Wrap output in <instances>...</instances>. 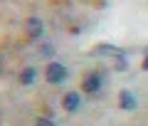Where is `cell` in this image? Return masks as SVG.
<instances>
[{
    "label": "cell",
    "mask_w": 148,
    "mask_h": 126,
    "mask_svg": "<svg viewBox=\"0 0 148 126\" xmlns=\"http://www.w3.org/2000/svg\"><path fill=\"white\" fill-rule=\"evenodd\" d=\"M104 84H106L104 69H96V72H89L82 79V92H86V94H91V96H99L101 89H104Z\"/></svg>",
    "instance_id": "1"
},
{
    "label": "cell",
    "mask_w": 148,
    "mask_h": 126,
    "mask_svg": "<svg viewBox=\"0 0 148 126\" xmlns=\"http://www.w3.org/2000/svg\"><path fill=\"white\" fill-rule=\"evenodd\" d=\"M37 124H42V126H52V124H54V119H52V116H42V119H37Z\"/></svg>",
    "instance_id": "10"
},
{
    "label": "cell",
    "mask_w": 148,
    "mask_h": 126,
    "mask_svg": "<svg viewBox=\"0 0 148 126\" xmlns=\"http://www.w3.org/2000/svg\"><path fill=\"white\" fill-rule=\"evenodd\" d=\"M119 52H121V47L109 45V42H101V45H96V47H94V54H99V57H116Z\"/></svg>",
    "instance_id": "6"
},
{
    "label": "cell",
    "mask_w": 148,
    "mask_h": 126,
    "mask_svg": "<svg viewBox=\"0 0 148 126\" xmlns=\"http://www.w3.org/2000/svg\"><path fill=\"white\" fill-rule=\"evenodd\" d=\"M119 106H121L123 111H136V109H138V99H136V94H133V92H128V89L119 92Z\"/></svg>",
    "instance_id": "5"
},
{
    "label": "cell",
    "mask_w": 148,
    "mask_h": 126,
    "mask_svg": "<svg viewBox=\"0 0 148 126\" xmlns=\"http://www.w3.org/2000/svg\"><path fill=\"white\" fill-rule=\"evenodd\" d=\"M25 32H27V40H40V37L45 35V22L40 20L37 15L27 17V22H25Z\"/></svg>",
    "instance_id": "3"
},
{
    "label": "cell",
    "mask_w": 148,
    "mask_h": 126,
    "mask_svg": "<svg viewBox=\"0 0 148 126\" xmlns=\"http://www.w3.org/2000/svg\"><path fill=\"white\" fill-rule=\"evenodd\" d=\"M35 79H37V69L35 67H25L20 72V84H25V87H27V84H32Z\"/></svg>",
    "instance_id": "7"
},
{
    "label": "cell",
    "mask_w": 148,
    "mask_h": 126,
    "mask_svg": "<svg viewBox=\"0 0 148 126\" xmlns=\"http://www.w3.org/2000/svg\"><path fill=\"white\" fill-rule=\"evenodd\" d=\"M143 72H148V50H146V57H143Z\"/></svg>",
    "instance_id": "11"
},
{
    "label": "cell",
    "mask_w": 148,
    "mask_h": 126,
    "mask_svg": "<svg viewBox=\"0 0 148 126\" xmlns=\"http://www.w3.org/2000/svg\"><path fill=\"white\" fill-rule=\"evenodd\" d=\"M40 54H42V57H52L54 54V45L52 42H42V45H40Z\"/></svg>",
    "instance_id": "9"
},
{
    "label": "cell",
    "mask_w": 148,
    "mask_h": 126,
    "mask_svg": "<svg viewBox=\"0 0 148 126\" xmlns=\"http://www.w3.org/2000/svg\"><path fill=\"white\" fill-rule=\"evenodd\" d=\"M62 106H64V111H69V114H77V111L82 109L79 92H67V94L62 96Z\"/></svg>",
    "instance_id": "4"
},
{
    "label": "cell",
    "mask_w": 148,
    "mask_h": 126,
    "mask_svg": "<svg viewBox=\"0 0 148 126\" xmlns=\"http://www.w3.org/2000/svg\"><path fill=\"white\" fill-rule=\"evenodd\" d=\"M116 69H119V72L128 69V52H123V50L116 54Z\"/></svg>",
    "instance_id": "8"
},
{
    "label": "cell",
    "mask_w": 148,
    "mask_h": 126,
    "mask_svg": "<svg viewBox=\"0 0 148 126\" xmlns=\"http://www.w3.org/2000/svg\"><path fill=\"white\" fill-rule=\"evenodd\" d=\"M45 77H47L49 84H64L69 79V69L62 62H49L47 69H45Z\"/></svg>",
    "instance_id": "2"
}]
</instances>
